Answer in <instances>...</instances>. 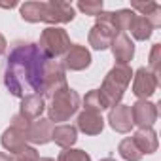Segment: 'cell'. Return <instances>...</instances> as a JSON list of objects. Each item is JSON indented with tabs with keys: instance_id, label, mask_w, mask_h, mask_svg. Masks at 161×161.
I'll return each mask as SVG.
<instances>
[{
	"instance_id": "1",
	"label": "cell",
	"mask_w": 161,
	"mask_h": 161,
	"mask_svg": "<svg viewBox=\"0 0 161 161\" xmlns=\"http://www.w3.org/2000/svg\"><path fill=\"white\" fill-rule=\"evenodd\" d=\"M46 53L32 42H15L8 53L2 82L10 95L25 99L31 95H42L44 72L47 64Z\"/></svg>"
},
{
	"instance_id": "2",
	"label": "cell",
	"mask_w": 161,
	"mask_h": 161,
	"mask_svg": "<svg viewBox=\"0 0 161 161\" xmlns=\"http://www.w3.org/2000/svg\"><path fill=\"white\" fill-rule=\"evenodd\" d=\"M21 17L29 23H68L74 19V6L68 2L49 0V2H25L21 6Z\"/></svg>"
},
{
	"instance_id": "3",
	"label": "cell",
	"mask_w": 161,
	"mask_h": 161,
	"mask_svg": "<svg viewBox=\"0 0 161 161\" xmlns=\"http://www.w3.org/2000/svg\"><path fill=\"white\" fill-rule=\"evenodd\" d=\"M131 78H133V70L127 64H116L104 76V82H103L99 93H101L106 108H114L119 104L127 86L131 84Z\"/></svg>"
},
{
	"instance_id": "4",
	"label": "cell",
	"mask_w": 161,
	"mask_h": 161,
	"mask_svg": "<svg viewBox=\"0 0 161 161\" xmlns=\"http://www.w3.org/2000/svg\"><path fill=\"white\" fill-rule=\"evenodd\" d=\"M80 108V95L66 87L63 91H59L57 95L51 97V103L47 106V114H49V121H68Z\"/></svg>"
},
{
	"instance_id": "5",
	"label": "cell",
	"mask_w": 161,
	"mask_h": 161,
	"mask_svg": "<svg viewBox=\"0 0 161 161\" xmlns=\"http://www.w3.org/2000/svg\"><path fill=\"white\" fill-rule=\"evenodd\" d=\"M70 46L72 44H70L66 31L59 29V27H47L46 31H42L40 42H38V47L46 53L47 59H55V57L64 55L70 49Z\"/></svg>"
},
{
	"instance_id": "6",
	"label": "cell",
	"mask_w": 161,
	"mask_h": 161,
	"mask_svg": "<svg viewBox=\"0 0 161 161\" xmlns=\"http://www.w3.org/2000/svg\"><path fill=\"white\" fill-rule=\"evenodd\" d=\"M66 76H64V66L59 61L49 59L46 64V72H44V86H42V97H53L59 91L66 89Z\"/></svg>"
},
{
	"instance_id": "7",
	"label": "cell",
	"mask_w": 161,
	"mask_h": 161,
	"mask_svg": "<svg viewBox=\"0 0 161 161\" xmlns=\"http://www.w3.org/2000/svg\"><path fill=\"white\" fill-rule=\"evenodd\" d=\"M157 84L159 80L144 66L133 74V93L135 97H138V101H146L148 97H152L157 89Z\"/></svg>"
},
{
	"instance_id": "8",
	"label": "cell",
	"mask_w": 161,
	"mask_h": 161,
	"mask_svg": "<svg viewBox=\"0 0 161 161\" xmlns=\"http://www.w3.org/2000/svg\"><path fill=\"white\" fill-rule=\"evenodd\" d=\"M131 118H133V125H138L140 129H148L157 119V106L148 101H136L131 106Z\"/></svg>"
},
{
	"instance_id": "9",
	"label": "cell",
	"mask_w": 161,
	"mask_h": 161,
	"mask_svg": "<svg viewBox=\"0 0 161 161\" xmlns=\"http://www.w3.org/2000/svg\"><path fill=\"white\" fill-rule=\"evenodd\" d=\"M64 68H68V70H84V68H87L89 64H91V53L87 51V47L86 46H78V44H74V46H70V49L64 53V59H63V63H61Z\"/></svg>"
},
{
	"instance_id": "10",
	"label": "cell",
	"mask_w": 161,
	"mask_h": 161,
	"mask_svg": "<svg viewBox=\"0 0 161 161\" xmlns=\"http://www.w3.org/2000/svg\"><path fill=\"white\" fill-rule=\"evenodd\" d=\"M116 34H118V32H116L108 23L97 21V23L91 27V31H89V46H91L93 49L103 51V49L110 47V44H112V40H114Z\"/></svg>"
},
{
	"instance_id": "11",
	"label": "cell",
	"mask_w": 161,
	"mask_h": 161,
	"mask_svg": "<svg viewBox=\"0 0 161 161\" xmlns=\"http://www.w3.org/2000/svg\"><path fill=\"white\" fill-rule=\"evenodd\" d=\"M110 47H112V53H114V59L118 61V64H127L135 55V46L125 32H118L114 36Z\"/></svg>"
},
{
	"instance_id": "12",
	"label": "cell",
	"mask_w": 161,
	"mask_h": 161,
	"mask_svg": "<svg viewBox=\"0 0 161 161\" xmlns=\"http://www.w3.org/2000/svg\"><path fill=\"white\" fill-rule=\"evenodd\" d=\"M108 123L114 131L118 133H129L133 127V118H131V106L127 104H118L110 108L108 114Z\"/></svg>"
},
{
	"instance_id": "13",
	"label": "cell",
	"mask_w": 161,
	"mask_h": 161,
	"mask_svg": "<svg viewBox=\"0 0 161 161\" xmlns=\"http://www.w3.org/2000/svg\"><path fill=\"white\" fill-rule=\"evenodd\" d=\"M2 146L10 152V153H19L21 150L27 148V142H29V135L21 129H15V127H8L4 133H2Z\"/></svg>"
},
{
	"instance_id": "14",
	"label": "cell",
	"mask_w": 161,
	"mask_h": 161,
	"mask_svg": "<svg viewBox=\"0 0 161 161\" xmlns=\"http://www.w3.org/2000/svg\"><path fill=\"white\" fill-rule=\"evenodd\" d=\"M76 129H80L86 135H101L103 129H104V119L101 114L97 112H87L84 110L82 114L78 116V121H76Z\"/></svg>"
},
{
	"instance_id": "15",
	"label": "cell",
	"mask_w": 161,
	"mask_h": 161,
	"mask_svg": "<svg viewBox=\"0 0 161 161\" xmlns=\"http://www.w3.org/2000/svg\"><path fill=\"white\" fill-rule=\"evenodd\" d=\"M51 133H53V121H49L47 118H38L34 123H31L29 142H32V144H47L51 140Z\"/></svg>"
},
{
	"instance_id": "16",
	"label": "cell",
	"mask_w": 161,
	"mask_h": 161,
	"mask_svg": "<svg viewBox=\"0 0 161 161\" xmlns=\"http://www.w3.org/2000/svg\"><path fill=\"white\" fill-rule=\"evenodd\" d=\"M46 110V99L42 95H31V97H25L21 99V108H19V114L25 116L29 121L32 119H38L42 116V112Z\"/></svg>"
},
{
	"instance_id": "17",
	"label": "cell",
	"mask_w": 161,
	"mask_h": 161,
	"mask_svg": "<svg viewBox=\"0 0 161 161\" xmlns=\"http://www.w3.org/2000/svg\"><path fill=\"white\" fill-rule=\"evenodd\" d=\"M133 138V142L136 144V148L140 150V153L144 155V153H153L155 150H157V135H155V131L152 129V127H148V129H138L136 133H135V136H131Z\"/></svg>"
},
{
	"instance_id": "18",
	"label": "cell",
	"mask_w": 161,
	"mask_h": 161,
	"mask_svg": "<svg viewBox=\"0 0 161 161\" xmlns=\"http://www.w3.org/2000/svg\"><path fill=\"white\" fill-rule=\"evenodd\" d=\"M51 140H55L57 146H61L63 150H66V148H70L78 140V129L74 125H68V123L57 125V127H53Z\"/></svg>"
},
{
	"instance_id": "19",
	"label": "cell",
	"mask_w": 161,
	"mask_h": 161,
	"mask_svg": "<svg viewBox=\"0 0 161 161\" xmlns=\"http://www.w3.org/2000/svg\"><path fill=\"white\" fill-rule=\"evenodd\" d=\"M131 8L136 10V12H140L138 15L146 17L153 29H157L161 25V8H159L157 2H133Z\"/></svg>"
},
{
	"instance_id": "20",
	"label": "cell",
	"mask_w": 161,
	"mask_h": 161,
	"mask_svg": "<svg viewBox=\"0 0 161 161\" xmlns=\"http://www.w3.org/2000/svg\"><path fill=\"white\" fill-rule=\"evenodd\" d=\"M129 31H131V34L136 38V40H148L150 36H152V32H153V27L150 25V21L146 19V17H142V15H136L135 14V17H133V21H131V25H129Z\"/></svg>"
},
{
	"instance_id": "21",
	"label": "cell",
	"mask_w": 161,
	"mask_h": 161,
	"mask_svg": "<svg viewBox=\"0 0 161 161\" xmlns=\"http://www.w3.org/2000/svg\"><path fill=\"white\" fill-rule=\"evenodd\" d=\"M118 152H119V155H121L125 161H140V159H142V153H140V150L136 148V144L133 142L131 136H129V138H123V140L119 142Z\"/></svg>"
},
{
	"instance_id": "22",
	"label": "cell",
	"mask_w": 161,
	"mask_h": 161,
	"mask_svg": "<svg viewBox=\"0 0 161 161\" xmlns=\"http://www.w3.org/2000/svg\"><path fill=\"white\" fill-rule=\"evenodd\" d=\"M84 110H87V112H97V114H101L103 110H106V104H104V101H103L99 89H93V91H89V93L84 97Z\"/></svg>"
},
{
	"instance_id": "23",
	"label": "cell",
	"mask_w": 161,
	"mask_h": 161,
	"mask_svg": "<svg viewBox=\"0 0 161 161\" xmlns=\"http://www.w3.org/2000/svg\"><path fill=\"white\" fill-rule=\"evenodd\" d=\"M57 161H91L89 153H86L84 150H72V148H66L59 153V159Z\"/></svg>"
},
{
	"instance_id": "24",
	"label": "cell",
	"mask_w": 161,
	"mask_h": 161,
	"mask_svg": "<svg viewBox=\"0 0 161 161\" xmlns=\"http://www.w3.org/2000/svg\"><path fill=\"white\" fill-rule=\"evenodd\" d=\"M78 10H82L86 15H93L97 17L101 12H103V0H82V2H78Z\"/></svg>"
},
{
	"instance_id": "25",
	"label": "cell",
	"mask_w": 161,
	"mask_h": 161,
	"mask_svg": "<svg viewBox=\"0 0 161 161\" xmlns=\"http://www.w3.org/2000/svg\"><path fill=\"white\" fill-rule=\"evenodd\" d=\"M159 55H161V44H153L152 47V53H150V72L159 80V72H161V64H159Z\"/></svg>"
},
{
	"instance_id": "26",
	"label": "cell",
	"mask_w": 161,
	"mask_h": 161,
	"mask_svg": "<svg viewBox=\"0 0 161 161\" xmlns=\"http://www.w3.org/2000/svg\"><path fill=\"white\" fill-rule=\"evenodd\" d=\"M14 161H40V155H38V152L34 150V148H25V150H21L19 153H15V159Z\"/></svg>"
},
{
	"instance_id": "27",
	"label": "cell",
	"mask_w": 161,
	"mask_h": 161,
	"mask_svg": "<svg viewBox=\"0 0 161 161\" xmlns=\"http://www.w3.org/2000/svg\"><path fill=\"white\" fill-rule=\"evenodd\" d=\"M6 47H8V44H6V38L0 34V55H2L4 51H6Z\"/></svg>"
},
{
	"instance_id": "28",
	"label": "cell",
	"mask_w": 161,
	"mask_h": 161,
	"mask_svg": "<svg viewBox=\"0 0 161 161\" xmlns=\"http://www.w3.org/2000/svg\"><path fill=\"white\" fill-rule=\"evenodd\" d=\"M0 161H14V159H12V155H10V153L0 152Z\"/></svg>"
},
{
	"instance_id": "29",
	"label": "cell",
	"mask_w": 161,
	"mask_h": 161,
	"mask_svg": "<svg viewBox=\"0 0 161 161\" xmlns=\"http://www.w3.org/2000/svg\"><path fill=\"white\" fill-rule=\"evenodd\" d=\"M40 161H55V159H51V157H42Z\"/></svg>"
},
{
	"instance_id": "30",
	"label": "cell",
	"mask_w": 161,
	"mask_h": 161,
	"mask_svg": "<svg viewBox=\"0 0 161 161\" xmlns=\"http://www.w3.org/2000/svg\"><path fill=\"white\" fill-rule=\"evenodd\" d=\"M101 161H116V159H112V157H104V159H101Z\"/></svg>"
}]
</instances>
